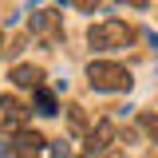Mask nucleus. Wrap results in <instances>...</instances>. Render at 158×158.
Masks as SVG:
<instances>
[{"mask_svg": "<svg viewBox=\"0 0 158 158\" xmlns=\"http://www.w3.org/2000/svg\"><path fill=\"white\" fill-rule=\"evenodd\" d=\"M28 36L40 40V44H59L63 40V16H59V8H36L28 16Z\"/></svg>", "mask_w": 158, "mask_h": 158, "instance_id": "3", "label": "nucleus"}, {"mask_svg": "<svg viewBox=\"0 0 158 158\" xmlns=\"http://www.w3.org/2000/svg\"><path fill=\"white\" fill-rule=\"evenodd\" d=\"M87 44L95 52H123V48L135 44V28L123 24V20H95L87 28Z\"/></svg>", "mask_w": 158, "mask_h": 158, "instance_id": "2", "label": "nucleus"}, {"mask_svg": "<svg viewBox=\"0 0 158 158\" xmlns=\"http://www.w3.org/2000/svg\"><path fill=\"white\" fill-rule=\"evenodd\" d=\"M135 123H138V131L150 138V142H158V111H138Z\"/></svg>", "mask_w": 158, "mask_h": 158, "instance_id": "9", "label": "nucleus"}, {"mask_svg": "<svg viewBox=\"0 0 158 158\" xmlns=\"http://www.w3.org/2000/svg\"><path fill=\"white\" fill-rule=\"evenodd\" d=\"M142 40H146V44H154V52H158V36H154V32H142Z\"/></svg>", "mask_w": 158, "mask_h": 158, "instance_id": "14", "label": "nucleus"}, {"mask_svg": "<svg viewBox=\"0 0 158 158\" xmlns=\"http://www.w3.org/2000/svg\"><path fill=\"white\" fill-rule=\"evenodd\" d=\"M0 56H4V36H0Z\"/></svg>", "mask_w": 158, "mask_h": 158, "instance_id": "16", "label": "nucleus"}, {"mask_svg": "<svg viewBox=\"0 0 158 158\" xmlns=\"http://www.w3.org/2000/svg\"><path fill=\"white\" fill-rule=\"evenodd\" d=\"M8 79H12L16 87H24V91H36V87H44V71H40L36 63H12Z\"/></svg>", "mask_w": 158, "mask_h": 158, "instance_id": "7", "label": "nucleus"}, {"mask_svg": "<svg viewBox=\"0 0 158 158\" xmlns=\"http://www.w3.org/2000/svg\"><path fill=\"white\" fill-rule=\"evenodd\" d=\"M67 4H75L79 12H95V8H99V0H67Z\"/></svg>", "mask_w": 158, "mask_h": 158, "instance_id": "12", "label": "nucleus"}, {"mask_svg": "<svg viewBox=\"0 0 158 158\" xmlns=\"http://www.w3.org/2000/svg\"><path fill=\"white\" fill-rule=\"evenodd\" d=\"M118 4H131V8H146L150 0H118Z\"/></svg>", "mask_w": 158, "mask_h": 158, "instance_id": "13", "label": "nucleus"}, {"mask_svg": "<svg viewBox=\"0 0 158 158\" xmlns=\"http://www.w3.org/2000/svg\"><path fill=\"white\" fill-rule=\"evenodd\" d=\"M111 142H115V127H111V118H103L83 135V154H107Z\"/></svg>", "mask_w": 158, "mask_h": 158, "instance_id": "6", "label": "nucleus"}, {"mask_svg": "<svg viewBox=\"0 0 158 158\" xmlns=\"http://www.w3.org/2000/svg\"><path fill=\"white\" fill-rule=\"evenodd\" d=\"M44 158H71V150H67V142H52V146H44Z\"/></svg>", "mask_w": 158, "mask_h": 158, "instance_id": "11", "label": "nucleus"}, {"mask_svg": "<svg viewBox=\"0 0 158 158\" xmlns=\"http://www.w3.org/2000/svg\"><path fill=\"white\" fill-rule=\"evenodd\" d=\"M67 127H71V135H87V131H91V127H87V115H83V107H71Z\"/></svg>", "mask_w": 158, "mask_h": 158, "instance_id": "10", "label": "nucleus"}, {"mask_svg": "<svg viewBox=\"0 0 158 158\" xmlns=\"http://www.w3.org/2000/svg\"><path fill=\"white\" fill-rule=\"evenodd\" d=\"M32 95H36V115H44V118L59 115V99H56V91H48V87H36Z\"/></svg>", "mask_w": 158, "mask_h": 158, "instance_id": "8", "label": "nucleus"}, {"mask_svg": "<svg viewBox=\"0 0 158 158\" xmlns=\"http://www.w3.org/2000/svg\"><path fill=\"white\" fill-rule=\"evenodd\" d=\"M28 118H32L28 103H20L16 95H0V135H16V131H24Z\"/></svg>", "mask_w": 158, "mask_h": 158, "instance_id": "4", "label": "nucleus"}, {"mask_svg": "<svg viewBox=\"0 0 158 158\" xmlns=\"http://www.w3.org/2000/svg\"><path fill=\"white\" fill-rule=\"evenodd\" d=\"M83 158H115V154H111V150H107V154H83Z\"/></svg>", "mask_w": 158, "mask_h": 158, "instance_id": "15", "label": "nucleus"}, {"mask_svg": "<svg viewBox=\"0 0 158 158\" xmlns=\"http://www.w3.org/2000/svg\"><path fill=\"white\" fill-rule=\"evenodd\" d=\"M4 158H44V135L36 131H16L4 142Z\"/></svg>", "mask_w": 158, "mask_h": 158, "instance_id": "5", "label": "nucleus"}, {"mask_svg": "<svg viewBox=\"0 0 158 158\" xmlns=\"http://www.w3.org/2000/svg\"><path fill=\"white\" fill-rule=\"evenodd\" d=\"M83 75L91 83V91H99V95H123V91H131V71L123 63H115V59H91Z\"/></svg>", "mask_w": 158, "mask_h": 158, "instance_id": "1", "label": "nucleus"}]
</instances>
